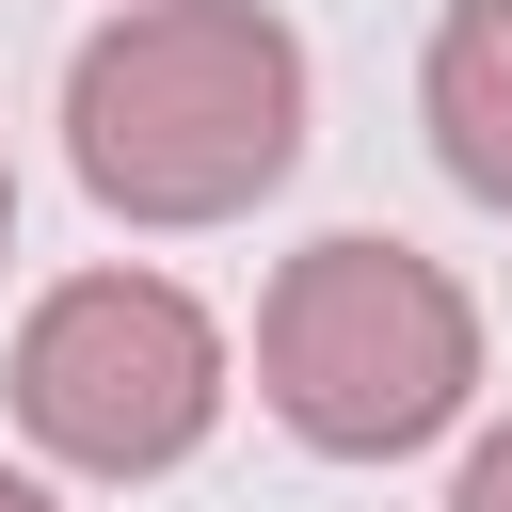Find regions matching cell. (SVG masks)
I'll list each match as a JSON object with an SVG mask.
<instances>
[{
    "label": "cell",
    "mask_w": 512,
    "mask_h": 512,
    "mask_svg": "<svg viewBox=\"0 0 512 512\" xmlns=\"http://www.w3.org/2000/svg\"><path fill=\"white\" fill-rule=\"evenodd\" d=\"M16 416H32V448L96 464V480H160L224 416V336L160 272H80L16 336Z\"/></svg>",
    "instance_id": "obj_3"
},
{
    "label": "cell",
    "mask_w": 512,
    "mask_h": 512,
    "mask_svg": "<svg viewBox=\"0 0 512 512\" xmlns=\"http://www.w3.org/2000/svg\"><path fill=\"white\" fill-rule=\"evenodd\" d=\"M448 512H512V432H496V448L464 464V496H448Z\"/></svg>",
    "instance_id": "obj_5"
},
{
    "label": "cell",
    "mask_w": 512,
    "mask_h": 512,
    "mask_svg": "<svg viewBox=\"0 0 512 512\" xmlns=\"http://www.w3.org/2000/svg\"><path fill=\"white\" fill-rule=\"evenodd\" d=\"M0 512H48V496H32V480H16V464H0Z\"/></svg>",
    "instance_id": "obj_6"
},
{
    "label": "cell",
    "mask_w": 512,
    "mask_h": 512,
    "mask_svg": "<svg viewBox=\"0 0 512 512\" xmlns=\"http://www.w3.org/2000/svg\"><path fill=\"white\" fill-rule=\"evenodd\" d=\"M256 384L304 448L336 464H384V448H432L480 384V320L464 288L416 256V240H304L272 272V320H256Z\"/></svg>",
    "instance_id": "obj_2"
},
{
    "label": "cell",
    "mask_w": 512,
    "mask_h": 512,
    "mask_svg": "<svg viewBox=\"0 0 512 512\" xmlns=\"http://www.w3.org/2000/svg\"><path fill=\"white\" fill-rule=\"evenodd\" d=\"M416 112H432V160H448L480 208H512V0H448Z\"/></svg>",
    "instance_id": "obj_4"
},
{
    "label": "cell",
    "mask_w": 512,
    "mask_h": 512,
    "mask_svg": "<svg viewBox=\"0 0 512 512\" xmlns=\"http://www.w3.org/2000/svg\"><path fill=\"white\" fill-rule=\"evenodd\" d=\"M0 240H16V176H0Z\"/></svg>",
    "instance_id": "obj_7"
},
{
    "label": "cell",
    "mask_w": 512,
    "mask_h": 512,
    "mask_svg": "<svg viewBox=\"0 0 512 512\" xmlns=\"http://www.w3.org/2000/svg\"><path fill=\"white\" fill-rule=\"evenodd\" d=\"M64 160L128 224H224L304 160V48L256 0H144L64 64Z\"/></svg>",
    "instance_id": "obj_1"
}]
</instances>
